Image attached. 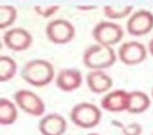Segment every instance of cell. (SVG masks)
<instances>
[{
    "mask_svg": "<svg viewBox=\"0 0 153 135\" xmlns=\"http://www.w3.org/2000/svg\"><path fill=\"white\" fill-rule=\"evenodd\" d=\"M129 104V92L125 90H115L107 92L101 99L100 105L106 111L123 112L127 111Z\"/></svg>",
    "mask_w": 153,
    "mask_h": 135,
    "instance_id": "10",
    "label": "cell"
},
{
    "mask_svg": "<svg viewBox=\"0 0 153 135\" xmlns=\"http://www.w3.org/2000/svg\"><path fill=\"white\" fill-rule=\"evenodd\" d=\"M18 12L12 5H1L0 6V29H3L10 26L16 21Z\"/></svg>",
    "mask_w": 153,
    "mask_h": 135,
    "instance_id": "18",
    "label": "cell"
},
{
    "mask_svg": "<svg viewBox=\"0 0 153 135\" xmlns=\"http://www.w3.org/2000/svg\"><path fill=\"white\" fill-rule=\"evenodd\" d=\"M18 119V110L11 101L6 98L0 99V124L11 125Z\"/></svg>",
    "mask_w": 153,
    "mask_h": 135,
    "instance_id": "15",
    "label": "cell"
},
{
    "mask_svg": "<svg viewBox=\"0 0 153 135\" xmlns=\"http://www.w3.org/2000/svg\"><path fill=\"white\" fill-rule=\"evenodd\" d=\"M83 76L80 70L74 68H65L58 72L56 76V87L62 92H74L81 87Z\"/></svg>",
    "mask_w": 153,
    "mask_h": 135,
    "instance_id": "11",
    "label": "cell"
},
{
    "mask_svg": "<svg viewBox=\"0 0 153 135\" xmlns=\"http://www.w3.org/2000/svg\"><path fill=\"white\" fill-rule=\"evenodd\" d=\"M14 102L22 110L34 117H40L45 113V104L34 92L29 90H19L13 95Z\"/></svg>",
    "mask_w": 153,
    "mask_h": 135,
    "instance_id": "6",
    "label": "cell"
},
{
    "mask_svg": "<svg viewBox=\"0 0 153 135\" xmlns=\"http://www.w3.org/2000/svg\"><path fill=\"white\" fill-rule=\"evenodd\" d=\"M66 129V120L57 113L45 115L39 122L42 135H62Z\"/></svg>",
    "mask_w": 153,
    "mask_h": 135,
    "instance_id": "12",
    "label": "cell"
},
{
    "mask_svg": "<svg viewBox=\"0 0 153 135\" xmlns=\"http://www.w3.org/2000/svg\"><path fill=\"white\" fill-rule=\"evenodd\" d=\"M21 76L33 87H44L53 80L54 67L47 60L34 59L25 63L21 70Z\"/></svg>",
    "mask_w": 153,
    "mask_h": 135,
    "instance_id": "1",
    "label": "cell"
},
{
    "mask_svg": "<svg viewBox=\"0 0 153 135\" xmlns=\"http://www.w3.org/2000/svg\"><path fill=\"white\" fill-rule=\"evenodd\" d=\"M86 82L90 90L95 94H103L112 87V78L103 70H91L86 76Z\"/></svg>",
    "mask_w": 153,
    "mask_h": 135,
    "instance_id": "13",
    "label": "cell"
},
{
    "mask_svg": "<svg viewBox=\"0 0 153 135\" xmlns=\"http://www.w3.org/2000/svg\"><path fill=\"white\" fill-rule=\"evenodd\" d=\"M59 5H36L34 10L42 18H50L59 10Z\"/></svg>",
    "mask_w": 153,
    "mask_h": 135,
    "instance_id": "19",
    "label": "cell"
},
{
    "mask_svg": "<svg viewBox=\"0 0 153 135\" xmlns=\"http://www.w3.org/2000/svg\"><path fill=\"white\" fill-rule=\"evenodd\" d=\"M76 9H79V10H93V9H96V6L95 5H90V6H85V5H78L76 6Z\"/></svg>",
    "mask_w": 153,
    "mask_h": 135,
    "instance_id": "21",
    "label": "cell"
},
{
    "mask_svg": "<svg viewBox=\"0 0 153 135\" xmlns=\"http://www.w3.org/2000/svg\"><path fill=\"white\" fill-rule=\"evenodd\" d=\"M117 61L112 47L94 44L86 48L83 54V63L91 70H103L111 67Z\"/></svg>",
    "mask_w": 153,
    "mask_h": 135,
    "instance_id": "2",
    "label": "cell"
},
{
    "mask_svg": "<svg viewBox=\"0 0 153 135\" xmlns=\"http://www.w3.org/2000/svg\"><path fill=\"white\" fill-rule=\"evenodd\" d=\"M87 135H102V134H99V133H94V132H92V133H89Z\"/></svg>",
    "mask_w": 153,
    "mask_h": 135,
    "instance_id": "23",
    "label": "cell"
},
{
    "mask_svg": "<svg viewBox=\"0 0 153 135\" xmlns=\"http://www.w3.org/2000/svg\"><path fill=\"white\" fill-rule=\"evenodd\" d=\"M134 6L131 4H107L103 6V13L110 19H122L132 15Z\"/></svg>",
    "mask_w": 153,
    "mask_h": 135,
    "instance_id": "16",
    "label": "cell"
},
{
    "mask_svg": "<svg viewBox=\"0 0 153 135\" xmlns=\"http://www.w3.org/2000/svg\"><path fill=\"white\" fill-rule=\"evenodd\" d=\"M71 120L81 128H93L99 124L102 114L96 105L83 102L75 105L70 113Z\"/></svg>",
    "mask_w": 153,
    "mask_h": 135,
    "instance_id": "3",
    "label": "cell"
},
{
    "mask_svg": "<svg viewBox=\"0 0 153 135\" xmlns=\"http://www.w3.org/2000/svg\"><path fill=\"white\" fill-rule=\"evenodd\" d=\"M3 41L8 49L14 52H22L30 48L33 42V37L26 29L12 28L4 33Z\"/></svg>",
    "mask_w": 153,
    "mask_h": 135,
    "instance_id": "9",
    "label": "cell"
},
{
    "mask_svg": "<svg viewBox=\"0 0 153 135\" xmlns=\"http://www.w3.org/2000/svg\"><path fill=\"white\" fill-rule=\"evenodd\" d=\"M122 127V132L124 135H141L142 133V126L139 123H130L127 125H120Z\"/></svg>",
    "mask_w": 153,
    "mask_h": 135,
    "instance_id": "20",
    "label": "cell"
},
{
    "mask_svg": "<svg viewBox=\"0 0 153 135\" xmlns=\"http://www.w3.org/2000/svg\"><path fill=\"white\" fill-rule=\"evenodd\" d=\"M92 37L97 44L111 47L123 39L124 31L120 24L112 21H100L93 29Z\"/></svg>",
    "mask_w": 153,
    "mask_h": 135,
    "instance_id": "5",
    "label": "cell"
},
{
    "mask_svg": "<svg viewBox=\"0 0 153 135\" xmlns=\"http://www.w3.org/2000/svg\"><path fill=\"white\" fill-rule=\"evenodd\" d=\"M150 107V98L141 90L129 92V104L127 112L131 114H141Z\"/></svg>",
    "mask_w": 153,
    "mask_h": 135,
    "instance_id": "14",
    "label": "cell"
},
{
    "mask_svg": "<svg viewBox=\"0 0 153 135\" xmlns=\"http://www.w3.org/2000/svg\"><path fill=\"white\" fill-rule=\"evenodd\" d=\"M18 64L9 56H0V81L6 82L14 76Z\"/></svg>",
    "mask_w": 153,
    "mask_h": 135,
    "instance_id": "17",
    "label": "cell"
},
{
    "mask_svg": "<svg viewBox=\"0 0 153 135\" xmlns=\"http://www.w3.org/2000/svg\"><path fill=\"white\" fill-rule=\"evenodd\" d=\"M45 33L50 42L57 45H63L73 40L76 29L71 21L63 18H56L49 21L46 26Z\"/></svg>",
    "mask_w": 153,
    "mask_h": 135,
    "instance_id": "4",
    "label": "cell"
},
{
    "mask_svg": "<svg viewBox=\"0 0 153 135\" xmlns=\"http://www.w3.org/2000/svg\"><path fill=\"white\" fill-rule=\"evenodd\" d=\"M151 95H152V99H153V87H152V90H151Z\"/></svg>",
    "mask_w": 153,
    "mask_h": 135,
    "instance_id": "24",
    "label": "cell"
},
{
    "mask_svg": "<svg viewBox=\"0 0 153 135\" xmlns=\"http://www.w3.org/2000/svg\"><path fill=\"white\" fill-rule=\"evenodd\" d=\"M147 49L138 41L125 42L118 48V58L126 65H137L146 59Z\"/></svg>",
    "mask_w": 153,
    "mask_h": 135,
    "instance_id": "8",
    "label": "cell"
},
{
    "mask_svg": "<svg viewBox=\"0 0 153 135\" xmlns=\"http://www.w3.org/2000/svg\"><path fill=\"white\" fill-rule=\"evenodd\" d=\"M148 49H149L150 54L153 56V38L151 39V41L149 42V44H148Z\"/></svg>",
    "mask_w": 153,
    "mask_h": 135,
    "instance_id": "22",
    "label": "cell"
},
{
    "mask_svg": "<svg viewBox=\"0 0 153 135\" xmlns=\"http://www.w3.org/2000/svg\"><path fill=\"white\" fill-rule=\"evenodd\" d=\"M153 29V13L146 9L137 10L130 16L127 23V31L130 35L140 37L147 35Z\"/></svg>",
    "mask_w": 153,
    "mask_h": 135,
    "instance_id": "7",
    "label": "cell"
}]
</instances>
